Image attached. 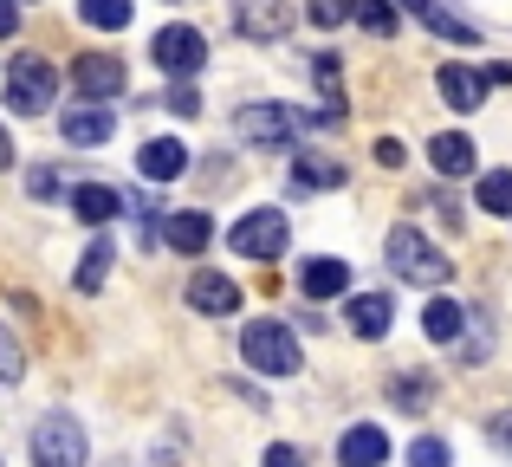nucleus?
<instances>
[{"label": "nucleus", "instance_id": "obj_2", "mask_svg": "<svg viewBox=\"0 0 512 467\" xmlns=\"http://www.w3.org/2000/svg\"><path fill=\"white\" fill-rule=\"evenodd\" d=\"M240 357H247L260 377H292V370L305 364V357H299V338H292L286 325H273V318H253V325L240 331Z\"/></svg>", "mask_w": 512, "mask_h": 467}, {"label": "nucleus", "instance_id": "obj_36", "mask_svg": "<svg viewBox=\"0 0 512 467\" xmlns=\"http://www.w3.org/2000/svg\"><path fill=\"white\" fill-rule=\"evenodd\" d=\"M13 163V137H7V130H0V169H7Z\"/></svg>", "mask_w": 512, "mask_h": 467}, {"label": "nucleus", "instance_id": "obj_22", "mask_svg": "<svg viewBox=\"0 0 512 467\" xmlns=\"http://www.w3.org/2000/svg\"><path fill=\"white\" fill-rule=\"evenodd\" d=\"M130 13H137L130 0H78V20H85V26H98V33H124V26H130Z\"/></svg>", "mask_w": 512, "mask_h": 467}, {"label": "nucleus", "instance_id": "obj_30", "mask_svg": "<svg viewBox=\"0 0 512 467\" xmlns=\"http://www.w3.org/2000/svg\"><path fill=\"white\" fill-rule=\"evenodd\" d=\"M312 20L318 26H344V20H357V0H312Z\"/></svg>", "mask_w": 512, "mask_h": 467}, {"label": "nucleus", "instance_id": "obj_7", "mask_svg": "<svg viewBox=\"0 0 512 467\" xmlns=\"http://www.w3.org/2000/svg\"><path fill=\"white\" fill-rule=\"evenodd\" d=\"M33 461L39 467H85V429L78 416H46L33 429Z\"/></svg>", "mask_w": 512, "mask_h": 467}, {"label": "nucleus", "instance_id": "obj_32", "mask_svg": "<svg viewBox=\"0 0 512 467\" xmlns=\"http://www.w3.org/2000/svg\"><path fill=\"white\" fill-rule=\"evenodd\" d=\"M487 435H493V448H506V455H512V409H500V416L487 422Z\"/></svg>", "mask_w": 512, "mask_h": 467}, {"label": "nucleus", "instance_id": "obj_4", "mask_svg": "<svg viewBox=\"0 0 512 467\" xmlns=\"http://www.w3.org/2000/svg\"><path fill=\"white\" fill-rule=\"evenodd\" d=\"M286 215H279V208H253V215H240L234 221V234H227V247L240 253V260H279V253H286Z\"/></svg>", "mask_w": 512, "mask_h": 467}, {"label": "nucleus", "instance_id": "obj_1", "mask_svg": "<svg viewBox=\"0 0 512 467\" xmlns=\"http://www.w3.org/2000/svg\"><path fill=\"white\" fill-rule=\"evenodd\" d=\"M383 253H389V266H396V279H409V286H448L454 279V260L422 228H389Z\"/></svg>", "mask_w": 512, "mask_h": 467}, {"label": "nucleus", "instance_id": "obj_13", "mask_svg": "<svg viewBox=\"0 0 512 467\" xmlns=\"http://www.w3.org/2000/svg\"><path fill=\"white\" fill-rule=\"evenodd\" d=\"M72 215H78V221H91V228H104V221L124 215V195L104 189V182H78V189H72Z\"/></svg>", "mask_w": 512, "mask_h": 467}, {"label": "nucleus", "instance_id": "obj_16", "mask_svg": "<svg viewBox=\"0 0 512 467\" xmlns=\"http://www.w3.org/2000/svg\"><path fill=\"white\" fill-rule=\"evenodd\" d=\"M163 240H169L175 253H201V247L214 240V221L201 215V208H182V215H169V221H163Z\"/></svg>", "mask_w": 512, "mask_h": 467}, {"label": "nucleus", "instance_id": "obj_14", "mask_svg": "<svg viewBox=\"0 0 512 467\" xmlns=\"http://www.w3.org/2000/svg\"><path fill=\"white\" fill-rule=\"evenodd\" d=\"M338 461H344V467H383V461H389V435L370 429V422H357V429L338 442Z\"/></svg>", "mask_w": 512, "mask_h": 467}, {"label": "nucleus", "instance_id": "obj_34", "mask_svg": "<svg viewBox=\"0 0 512 467\" xmlns=\"http://www.w3.org/2000/svg\"><path fill=\"white\" fill-rule=\"evenodd\" d=\"M266 467H305V455L286 448V442H273V448H266Z\"/></svg>", "mask_w": 512, "mask_h": 467}, {"label": "nucleus", "instance_id": "obj_10", "mask_svg": "<svg viewBox=\"0 0 512 467\" xmlns=\"http://www.w3.org/2000/svg\"><path fill=\"white\" fill-rule=\"evenodd\" d=\"M72 85L85 91V98H117V91H124V59H117V52H85V59L72 65Z\"/></svg>", "mask_w": 512, "mask_h": 467}, {"label": "nucleus", "instance_id": "obj_17", "mask_svg": "<svg viewBox=\"0 0 512 467\" xmlns=\"http://www.w3.org/2000/svg\"><path fill=\"white\" fill-rule=\"evenodd\" d=\"M299 286L312 292V299H338V292H350V266L344 260H305V273H299Z\"/></svg>", "mask_w": 512, "mask_h": 467}, {"label": "nucleus", "instance_id": "obj_26", "mask_svg": "<svg viewBox=\"0 0 512 467\" xmlns=\"http://www.w3.org/2000/svg\"><path fill=\"white\" fill-rule=\"evenodd\" d=\"M26 377V351L20 338H7V325H0V383H20Z\"/></svg>", "mask_w": 512, "mask_h": 467}, {"label": "nucleus", "instance_id": "obj_3", "mask_svg": "<svg viewBox=\"0 0 512 467\" xmlns=\"http://www.w3.org/2000/svg\"><path fill=\"white\" fill-rule=\"evenodd\" d=\"M52 98H59V72H52V59L20 52V59L7 65V104H13V111H26V117H39Z\"/></svg>", "mask_w": 512, "mask_h": 467}, {"label": "nucleus", "instance_id": "obj_11", "mask_svg": "<svg viewBox=\"0 0 512 467\" xmlns=\"http://www.w3.org/2000/svg\"><path fill=\"white\" fill-rule=\"evenodd\" d=\"M188 305L208 318H227V312H240V286L227 273H195L188 279Z\"/></svg>", "mask_w": 512, "mask_h": 467}, {"label": "nucleus", "instance_id": "obj_33", "mask_svg": "<svg viewBox=\"0 0 512 467\" xmlns=\"http://www.w3.org/2000/svg\"><path fill=\"white\" fill-rule=\"evenodd\" d=\"M376 163H383V169H402V163H409V150H402L396 137H383V143H376Z\"/></svg>", "mask_w": 512, "mask_h": 467}, {"label": "nucleus", "instance_id": "obj_20", "mask_svg": "<svg viewBox=\"0 0 512 467\" xmlns=\"http://www.w3.org/2000/svg\"><path fill=\"white\" fill-rule=\"evenodd\" d=\"M428 163H435L441 176H474V143L448 130V137H435V143H428Z\"/></svg>", "mask_w": 512, "mask_h": 467}, {"label": "nucleus", "instance_id": "obj_21", "mask_svg": "<svg viewBox=\"0 0 512 467\" xmlns=\"http://www.w3.org/2000/svg\"><path fill=\"white\" fill-rule=\"evenodd\" d=\"M312 78H318V98H325V130H338V124H344V91H338V59H331V52H318Z\"/></svg>", "mask_w": 512, "mask_h": 467}, {"label": "nucleus", "instance_id": "obj_28", "mask_svg": "<svg viewBox=\"0 0 512 467\" xmlns=\"http://www.w3.org/2000/svg\"><path fill=\"white\" fill-rule=\"evenodd\" d=\"M240 26H247V33H286V7H273V0H266V7L240 13Z\"/></svg>", "mask_w": 512, "mask_h": 467}, {"label": "nucleus", "instance_id": "obj_5", "mask_svg": "<svg viewBox=\"0 0 512 467\" xmlns=\"http://www.w3.org/2000/svg\"><path fill=\"white\" fill-rule=\"evenodd\" d=\"M234 124H240V137H247V143H299L318 117H299L292 104H240Z\"/></svg>", "mask_w": 512, "mask_h": 467}, {"label": "nucleus", "instance_id": "obj_29", "mask_svg": "<svg viewBox=\"0 0 512 467\" xmlns=\"http://www.w3.org/2000/svg\"><path fill=\"white\" fill-rule=\"evenodd\" d=\"M357 20H363V26H370V33H376V39H389V33H396V13H389V7H383V0H357Z\"/></svg>", "mask_w": 512, "mask_h": 467}, {"label": "nucleus", "instance_id": "obj_35", "mask_svg": "<svg viewBox=\"0 0 512 467\" xmlns=\"http://www.w3.org/2000/svg\"><path fill=\"white\" fill-rule=\"evenodd\" d=\"M20 33V7H13V0H0V39H13Z\"/></svg>", "mask_w": 512, "mask_h": 467}, {"label": "nucleus", "instance_id": "obj_27", "mask_svg": "<svg viewBox=\"0 0 512 467\" xmlns=\"http://www.w3.org/2000/svg\"><path fill=\"white\" fill-rule=\"evenodd\" d=\"M409 461H415V467H448L454 455H448V442H441V435H415Z\"/></svg>", "mask_w": 512, "mask_h": 467}, {"label": "nucleus", "instance_id": "obj_6", "mask_svg": "<svg viewBox=\"0 0 512 467\" xmlns=\"http://www.w3.org/2000/svg\"><path fill=\"white\" fill-rule=\"evenodd\" d=\"M150 59L163 78H195L201 65H208V39L195 33V26H163V33L150 39Z\"/></svg>", "mask_w": 512, "mask_h": 467}, {"label": "nucleus", "instance_id": "obj_15", "mask_svg": "<svg viewBox=\"0 0 512 467\" xmlns=\"http://www.w3.org/2000/svg\"><path fill=\"white\" fill-rule=\"evenodd\" d=\"M137 169H143L150 182H175V176L188 169V150H182L175 137H150V143H143V156H137Z\"/></svg>", "mask_w": 512, "mask_h": 467}, {"label": "nucleus", "instance_id": "obj_18", "mask_svg": "<svg viewBox=\"0 0 512 467\" xmlns=\"http://www.w3.org/2000/svg\"><path fill=\"white\" fill-rule=\"evenodd\" d=\"M389 312H396L389 292H357V299H350V331H357V338H383Z\"/></svg>", "mask_w": 512, "mask_h": 467}, {"label": "nucleus", "instance_id": "obj_25", "mask_svg": "<svg viewBox=\"0 0 512 467\" xmlns=\"http://www.w3.org/2000/svg\"><path fill=\"white\" fill-rule=\"evenodd\" d=\"M111 260H117L111 240H91V247H85V266H78V292H98L104 273H111Z\"/></svg>", "mask_w": 512, "mask_h": 467}, {"label": "nucleus", "instance_id": "obj_19", "mask_svg": "<svg viewBox=\"0 0 512 467\" xmlns=\"http://www.w3.org/2000/svg\"><path fill=\"white\" fill-rule=\"evenodd\" d=\"M422 331H428L435 344L461 338V331H467V305H454V299H428V305H422Z\"/></svg>", "mask_w": 512, "mask_h": 467}, {"label": "nucleus", "instance_id": "obj_31", "mask_svg": "<svg viewBox=\"0 0 512 467\" xmlns=\"http://www.w3.org/2000/svg\"><path fill=\"white\" fill-rule=\"evenodd\" d=\"M169 111H175V117H195V111H201V98H195V85H188V78H175V91H169Z\"/></svg>", "mask_w": 512, "mask_h": 467}, {"label": "nucleus", "instance_id": "obj_9", "mask_svg": "<svg viewBox=\"0 0 512 467\" xmlns=\"http://www.w3.org/2000/svg\"><path fill=\"white\" fill-rule=\"evenodd\" d=\"M402 13H415V20H422L428 33L454 39V46H480V26L467 20V13H454L448 0H402Z\"/></svg>", "mask_w": 512, "mask_h": 467}, {"label": "nucleus", "instance_id": "obj_8", "mask_svg": "<svg viewBox=\"0 0 512 467\" xmlns=\"http://www.w3.org/2000/svg\"><path fill=\"white\" fill-rule=\"evenodd\" d=\"M111 130H117L111 98H91V104H78V111H65V117H59V137H65V143H78V150H91V143H111Z\"/></svg>", "mask_w": 512, "mask_h": 467}, {"label": "nucleus", "instance_id": "obj_12", "mask_svg": "<svg viewBox=\"0 0 512 467\" xmlns=\"http://www.w3.org/2000/svg\"><path fill=\"white\" fill-rule=\"evenodd\" d=\"M435 85L448 98V111H480V98H487V72H467V65H441Z\"/></svg>", "mask_w": 512, "mask_h": 467}, {"label": "nucleus", "instance_id": "obj_24", "mask_svg": "<svg viewBox=\"0 0 512 467\" xmlns=\"http://www.w3.org/2000/svg\"><path fill=\"white\" fill-rule=\"evenodd\" d=\"M474 202L487 208V215H512V169H493V176H480Z\"/></svg>", "mask_w": 512, "mask_h": 467}, {"label": "nucleus", "instance_id": "obj_23", "mask_svg": "<svg viewBox=\"0 0 512 467\" xmlns=\"http://www.w3.org/2000/svg\"><path fill=\"white\" fill-rule=\"evenodd\" d=\"M292 182H299V189H338V182H344V163H331V156H299Z\"/></svg>", "mask_w": 512, "mask_h": 467}]
</instances>
